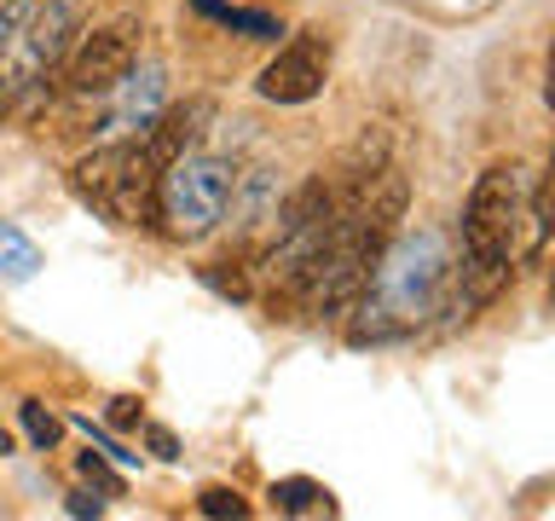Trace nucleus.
Returning <instances> with one entry per match:
<instances>
[{
	"label": "nucleus",
	"mask_w": 555,
	"mask_h": 521,
	"mask_svg": "<svg viewBox=\"0 0 555 521\" xmlns=\"http://www.w3.org/2000/svg\"><path fill=\"white\" fill-rule=\"evenodd\" d=\"M324 81H330V41H324V29H301L278 47V59L260 69L255 87L272 104H307L324 93Z\"/></svg>",
	"instance_id": "obj_5"
},
{
	"label": "nucleus",
	"mask_w": 555,
	"mask_h": 521,
	"mask_svg": "<svg viewBox=\"0 0 555 521\" xmlns=\"http://www.w3.org/2000/svg\"><path fill=\"white\" fill-rule=\"evenodd\" d=\"M35 267H41V250H35L24 232L0 226V272H7V278H29Z\"/></svg>",
	"instance_id": "obj_11"
},
{
	"label": "nucleus",
	"mask_w": 555,
	"mask_h": 521,
	"mask_svg": "<svg viewBox=\"0 0 555 521\" xmlns=\"http://www.w3.org/2000/svg\"><path fill=\"white\" fill-rule=\"evenodd\" d=\"M17 417H24V434H29V441L41 446V452H52V446H59L64 423H59V417H52V411L41 406V399H24V406H17Z\"/></svg>",
	"instance_id": "obj_12"
},
{
	"label": "nucleus",
	"mask_w": 555,
	"mask_h": 521,
	"mask_svg": "<svg viewBox=\"0 0 555 521\" xmlns=\"http://www.w3.org/2000/svg\"><path fill=\"white\" fill-rule=\"evenodd\" d=\"M145 434H151V452H156V458H180V446H173V434H168L163 423H151Z\"/></svg>",
	"instance_id": "obj_17"
},
{
	"label": "nucleus",
	"mask_w": 555,
	"mask_h": 521,
	"mask_svg": "<svg viewBox=\"0 0 555 521\" xmlns=\"http://www.w3.org/2000/svg\"><path fill=\"white\" fill-rule=\"evenodd\" d=\"M237 186V168L220 163V156H173L156 180V215L168 220V238H203L215 232V220L225 215Z\"/></svg>",
	"instance_id": "obj_3"
},
{
	"label": "nucleus",
	"mask_w": 555,
	"mask_h": 521,
	"mask_svg": "<svg viewBox=\"0 0 555 521\" xmlns=\"http://www.w3.org/2000/svg\"><path fill=\"white\" fill-rule=\"evenodd\" d=\"M272 510L278 516H336V498L319 481L289 475V481H272Z\"/></svg>",
	"instance_id": "obj_8"
},
{
	"label": "nucleus",
	"mask_w": 555,
	"mask_h": 521,
	"mask_svg": "<svg viewBox=\"0 0 555 521\" xmlns=\"http://www.w3.org/2000/svg\"><path fill=\"white\" fill-rule=\"evenodd\" d=\"M76 469H81V481H87V486H99L104 498H121V475H116V469L99 458V452H81Z\"/></svg>",
	"instance_id": "obj_15"
},
{
	"label": "nucleus",
	"mask_w": 555,
	"mask_h": 521,
	"mask_svg": "<svg viewBox=\"0 0 555 521\" xmlns=\"http://www.w3.org/2000/svg\"><path fill=\"white\" fill-rule=\"evenodd\" d=\"M128 104H121V111H128V122H139V128H151V116H156V99H163V69H156V64H145V69H139V76H133V69H128Z\"/></svg>",
	"instance_id": "obj_10"
},
{
	"label": "nucleus",
	"mask_w": 555,
	"mask_h": 521,
	"mask_svg": "<svg viewBox=\"0 0 555 521\" xmlns=\"http://www.w3.org/2000/svg\"><path fill=\"white\" fill-rule=\"evenodd\" d=\"M197 510H203V516H215V521H225V516L243 521V516H249V498H237L232 486H208V493L197 498Z\"/></svg>",
	"instance_id": "obj_14"
},
{
	"label": "nucleus",
	"mask_w": 555,
	"mask_h": 521,
	"mask_svg": "<svg viewBox=\"0 0 555 521\" xmlns=\"http://www.w3.org/2000/svg\"><path fill=\"white\" fill-rule=\"evenodd\" d=\"M104 504L99 498H87V493H69V516H99Z\"/></svg>",
	"instance_id": "obj_18"
},
{
	"label": "nucleus",
	"mask_w": 555,
	"mask_h": 521,
	"mask_svg": "<svg viewBox=\"0 0 555 521\" xmlns=\"http://www.w3.org/2000/svg\"><path fill=\"white\" fill-rule=\"evenodd\" d=\"M520 226H532L527 180H520V168H509V163L486 168L480 180H475V191H468V203H463V250L515 260ZM532 243H544V238H538V226H532Z\"/></svg>",
	"instance_id": "obj_4"
},
{
	"label": "nucleus",
	"mask_w": 555,
	"mask_h": 521,
	"mask_svg": "<svg viewBox=\"0 0 555 521\" xmlns=\"http://www.w3.org/2000/svg\"><path fill=\"white\" fill-rule=\"evenodd\" d=\"M7 452H12V434H7V429H0V458H7Z\"/></svg>",
	"instance_id": "obj_19"
},
{
	"label": "nucleus",
	"mask_w": 555,
	"mask_h": 521,
	"mask_svg": "<svg viewBox=\"0 0 555 521\" xmlns=\"http://www.w3.org/2000/svg\"><path fill=\"white\" fill-rule=\"evenodd\" d=\"M215 116V104L208 99H191V104H173V111L163 116H151V134H145V151L156 156V163H173V156H185L191 145H197V134H203V122Z\"/></svg>",
	"instance_id": "obj_7"
},
{
	"label": "nucleus",
	"mask_w": 555,
	"mask_h": 521,
	"mask_svg": "<svg viewBox=\"0 0 555 521\" xmlns=\"http://www.w3.org/2000/svg\"><path fill=\"white\" fill-rule=\"evenodd\" d=\"M139 417H145V406H139L133 394H116V399H111V423H116V429H133Z\"/></svg>",
	"instance_id": "obj_16"
},
{
	"label": "nucleus",
	"mask_w": 555,
	"mask_h": 521,
	"mask_svg": "<svg viewBox=\"0 0 555 521\" xmlns=\"http://www.w3.org/2000/svg\"><path fill=\"white\" fill-rule=\"evenodd\" d=\"M133 69V41L128 29H93L81 35L76 52H69V87L81 99H99V93H116Z\"/></svg>",
	"instance_id": "obj_6"
},
{
	"label": "nucleus",
	"mask_w": 555,
	"mask_h": 521,
	"mask_svg": "<svg viewBox=\"0 0 555 521\" xmlns=\"http://www.w3.org/2000/svg\"><path fill=\"white\" fill-rule=\"evenodd\" d=\"M446 243L434 232H405V238H388L376 255L371 278L359 290V319L347 330L353 347H371V342H399L411 336L428 313H440L446 302Z\"/></svg>",
	"instance_id": "obj_1"
},
{
	"label": "nucleus",
	"mask_w": 555,
	"mask_h": 521,
	"mask_svg": "<svg viewBox=\"0 0 555 521\" xmlns=\"http://www.w3.org/2000/svg\"><path fill=\"white\" fill-rule=\"evenodd\" d=\"M191 7L208 12V17H220L225 29L255 35V41H272V35H278V17H267V12H243V7H225V0H191Z\"/></svg>",
	"instance_id": "obj_9"
},
{
	"label": "nucleus",
	"mask_w": 555,
	"mask_h": 521,
	"mask_svg": "<svg viewBox=\"0 0 555 521\" xmlns=\"http://www.w3.org/2000/svg\"><path fill=\"white\" fill-rule=\"evenodd\" d=\"M156 180H163V163L145 151V139H121V145H104L93 156H81L69 168V186L76 198L104 215L111 226H145L156 220Z\"/></svg>",
	"instance_id": "obj_2"
},
{
	"label": "nucleus",
	"mask_w": 555,
	"mask_h": 521,
	"mask_svg": "<svg viewBox=\"0 0 555 521\" xmlns=\"http://www.w3.org/2000/svg\"><path fill=\"white\" fill-rule=\"evenodd\" d=\"M203 278H208V290L232 295V302H249V278H243V267H232V260H208Z\"/></svg>",
	"instance_id": "obj_13"
}]
</instances>
